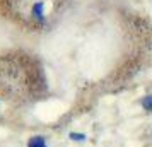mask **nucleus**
Instances as JSON below:
<instances>
[{
    "label": "nucleus",
    "instance_id": "nucleus-1",
    "mask_svg": "<svg viewBox=\"0 0 152 147\" xmlns=\"http://www.w3.org/2000/svg\"><path fill=\"white\" fill-rule=\"evenodd\" d=\"M10 12L17 17H22L28 22L41 24L46 19V2L48 0H2Z\"/></svg>",
    "mask_w": 152,
    "mask_h": 147
},
{
    "label": "nucleus",
    "instance_id": "nucleus-2",
    "mask_svg": "<svg viewBox=\"0 0 152 147\" xmlns=\"http://www.w3.org/2000/svg\"><path fill=\"white\" fill-rule=\"evenodd\" d=\"M28 147H48L46 146V140H45V137H33V139H29L28 142Z\"/></svg>",
    "mask_w": 152,
    "mask_h": 147
},
{
    "label": "nucleus",
    "instance_id": "nucleus-3",
    "mask_svg": "<svg viewBox=\"0 0 152 147\" xmlns=\"http://www.w3.org/2000/svg\"><path fill=\"white\" fill-rule=\"evenodd\" d=\"M142 106H144V110H147L149 113H152V94L151 96H145L142 99Z\"/></svg>",
    "mask_w": 152,
    "mask_h": 147
},
{
    "label": "nucleus",
    "instance_id": "nucleus-4",
    "mask_svg": "<svg viewBox=\"0 0 152 147\" xmlns=\"http://www.w3.org/2000/svg\"><path fill=\"white\" fill-rule=\"evenodd\" d=\"M69 137L72 140H77V142H82V140H86V135H84V133H77V132H70Z\"/></svg>",
    "mask_w": 152,
    "mask_h": 147
}]
</instances>
